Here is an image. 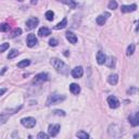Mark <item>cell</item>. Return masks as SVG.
<instances>
[{"mask_svg": "<svg viewBox=\"0 0 139 139\" xmlns=\"http://www.w3.org/2000/svg\"><path fill=\"white\" fill-rule=\"evenodd\" d=\"M49 45H50L51 47H55V46L58 45V40L55 38H51L50 40H49Z\"/></svg>", "mask_w": 139, "mask_h": 139, "instance_id": "f546056e", "label": "cell"}, {"mask_svg": "<svg viewBox=\"0 0 139 139\" xmlns=\"http://www.w3.org/2000/svg\"><path fill=\"white\" fill-rule=\"evenodd\" d=\"M45 16H46V19H47L48 21H52V20H53V18H54V13H53V11L49 10V11L46 12Z\"/></svg>", "mask_w": 139, "mask_h": 139, "instance_id": "603a6c76", "label": "cell"}, {"mask_svg": "<svg viewBox=\"0 0 139 139\" xmlns=\"http://www.w3.org/2000/svg\"><path fill=\"white\" fill-rule=\"evenodd\" d=\"M70 91H71L73 95H78L79 92H81V87H79L77 84H75V83H72V84L70 85Z\"/></svg>", "mask_w": 139, "mask_h": 139, "instance_id": "5bb4252c", "label": "cell"}, {"mask_svg": "<svg viewBox=\"0 0 139 139\" xmlns=\"http://www.w3.org/2000/svg\"><path fill=\"white\" fill-rule=\"evenodd\" d=\"M20 52L16 50V49H13V50H11L9 52V54H8V59H13V58H15V57H18Z\"/></svg>", "mask_w": 139, "mask_h": 139, "instance_id": "7402d4cb", "label": "cell"}, {"mask_svg": "<svg viewBox=\"0 0 139 139\" xmlns=\"http://www.w3.org/2000/svg\"><path fill=\"white\" fill-rule=\"evenodd\" d=\"M38 0H31V2H32V5H36L37 3Z\"/></svg>", "mask_w": 139, "mask_h": 139, "instance_id": "d6a6232c", "label": "cell"}, {"mask_svg": "<svg viewBox=\"0 0 139 139\" xmlns=\"http://www.w3.org/2000/svg\"><path fill=\"white\" fill-rule=\"evenodd\" d=\"M83 74H84V70L82 66H76L72 70V76L74 78H81Z\"/></svg>", "mask_w": 139, "mask_h": 139, "instance_id": "9c48e42d", "label": "cell"}, {"mask_svg": "<svg viewBox=\"0 0 139 139\" xmlns=\"http://www.w3.org/2000/svg\"><path fill=\"white\" fill-rule=\"evenodd\" d=\"M137 10V5H135V3H133V5L130 6H122L121 8V11L122 13H128V12H134Z\"/></svg>", "mask_w": 139, "mask_h": 139, "instance_id": "30bf717a", "label": "cell"}, {"mask_svg": "<svg viewBox=\"0 0 139 139\" xmlns=\"http://www.w3.org/2000/svg\"><path fill=\"white\" fill-rule=\"evenodd\" d=\"M7 49H9V44H8V42H5V44H2L1 46H0V52L6 51Z\"/></svg>", "mask_w": 139, "mask_h": 139, "instance_id": "f1b7e54d", "label": "cell"}, {"mask_svg": "<svg viewBox=\"0 0 139 139\" xmlns=\"http://www.w3.org/2000/svg\"><path fill=\"white\" fill-rule=\"evenodd\" d=\"M108 103L111 109H116L120 107V101H118V99L115 97V96H110V97L108 98Z\"/></svg>", "mask_w": 139, "mask_h": 139, "instance_id": "8992f818", "label": "cell"}, {"mask_svg": "<svg viewBox=\"0 0 139 139\" xmlns=\"http://www.w3.org/2000/svg\"><path fill=\"white\" fill-rule=\"evenodd\" d=\"M128 120H129L130 124L133 125V126H138L139 125V113L138 112L134 113L133 115H130V116L128 117Z\"/></svg>", "mask_w": 139, "mask_h": 139, "instance_id": "8fae6325", "label": "cell"}, {"mask_svg": "<svg viewBox=\"0 0 139 139\" xmlns=\"http://www.w3.org/2000/svg\"><path fill=\"white\" fill-rule=\"evenodd\" d=\"M6 91H7V88H1V89H0V97H1V96L5 94Z\"/></svg>", "mask_w": 139, "mask_h": 139, "instance_id": "1f68e13d", "label": "cell"}, {"mask_svg": "<svg viewBox=\"0 0 139 139\" xmlns=\"http://www.w3.org/2000/svg\"><path fill=\"white\" fill-rule=\"evenodd\" d=\"M48 79H49V77H48L47 73H39V74H37L35 76L33 83H34V84H41V83L47 82Z\"/></svg>", "mask_w": 139, "mask_h": 139, "instance_id": "3957f363", "label": "cell"}, {"mask_svg": "<svg viewBox=\"0 0 139 139\" xmlns=\"http://www.w3.org/2000/svg\"><path fill=\"white\" fill-rule=\"evenodd\" d=\"M76 136H77L78 138H82V139H88L89 138V135L87 133H85V131H78V133H76Z\"/></svg>", "mask_w": 139, "mask_h": 139, "instance_id": "44dd1931", "label": "cell"}, {"mask_svg": "<svg viewBox=\"0 0 139 139\" xmlns=\"http://www.w3.org/2000/svg\"><path fill=\"white\" fill-rule=\"evenodd\" d=\"M135 52V45L134 44H130L129 46H128L127 48V51H126V54L127 55H131Z\"/></svg>", "mask_w": 139, "mask_h": 139, "instance_id": "cb8c5ba5", "label": "cell"}, {"mask_svg": "<svg viewBox=\"0 0 139 139\" xmlns=\"http://www.w3.org/2000/svg\"><path fill=\"white\" fill-rule=\"evenodd\" d=\"M62 3H64V5H66L70 7V9H75L76 7H77V3H76L75 0H60Z\"/></svg>", "mask_w": 139, "mask_h": 139, "instance_id": "e0dca14e", "label": "cell"}, {"mask_svg": "<svg viewBox=\"0 0 139 139\" xmlns=\"http://www.w3.org/2000/svg\"><path fill=\"white\" fill-rule=\"evenodd\" d=\"M108 16H110V14L109 13H104V14H101V15H99L98 18H97V24L98 25H104V23L107 22V19H108Z\"/></svg>", "mask_w": 139, "mask_h": 139, "instance_id": "4fadbf2b", "label": "cell"}, {"mask_svg": "<svg viewBox=\"0 0 139 139\" xmlns=\"http://www.w3.org/2000/svg\"><path fill=\"white\" fill-rule=\"evenodd\" d=\"M39 23V20L37 18H31L26 21V29L31 31V29H34L36 26L38 25Z\"/></svg>", "mask_w": 139, "mask_h": 139, "instance_id": "5b68a950", "label": "cell"}, {"mask_svg": "<svg viewBox=\"0 0 139 139\" xmlns=\"http://www.w3.org/2000/svg\"><path fill=\"white\" fill-rule=\"evenodd\" d=\"M108 8L110 9V10L116 9V8H117V2L115 1V0H111V1L109 2V5H108Z\"/></svg>", "mask_w": 139, "mask_h": 139, "instance_id": "d4e9b609", "label": "cell"}, {"mask_svg": "<svg viewBox=\"0 0 139 139\" xmlns=\"http://www.w3.org/2000/svg\"><path fill=\"white\" fill-rule=\"evenodd\" d=\"M37 138L38 139H48L49 138V135H47V134H45V133H39L38 135H37Z\"/></svg>", "mask_w": 139, "mask_h": 139, "instance_id": "83f0119b", "label": "cell"}, {"mask_svg": "<svg viewBox=\"0 0 139 139\" xmlns=\"http://www.w3.org/2000/svg\"><path fill=\"white\" fill-rule=\"evenodd\" d=\"M29 64H31V61H29V60H22V61H20L18 63V67L23 68V67L28 66Z\"/></svg>", "mask_w": 139, "mask_h": 139, "instance_id": "ffe728a7", "label": "cell"}, {"mask_svg": "<svg viewBox=\"0 0 139 139\" xmlns=\"http://www.w3.org/2000/svg\"><path fill=\"white\" fill-rule=\"evenodd\" d=\"M26 42H27V46L29 48H33V47H35L36 45H37V37L34 35V34H28L27 35V39H26Z\"/></svg>", "mask_w": 139, "mask_h": 139, "instance_id": "52a82bcc", "label": "cell"}, {"mask_svg": "<svg viewBox=\"0 0 139 139\" xmlns=\"http://www.w3.org/2000/svg\"><path fill=\"white\" fill-rule=\"evenodd\" d=\"M54 114H57V115H62V116H64V115H65V112L62 111V110H55V111H54Z\"/></svg>", "mask_w": 139, "mask_h": 139, "instance_id": "4dcf8cb0", "label": "cell"}, {"mask_svg": "<svg viewBox=\"0 0 139 139\" xmlns=\"http://www.w3.org/2000/svg\"><path fill=\"white\" fill-rule=\"evenodd\" d=\"M18 1H20V2H22V1H24V0H18Z\"/></svg>", "mask_w": 139, "mask_h": 139, "instance_id": "836d02e7", "label": "cell"}, {"mask_svg": "<svg viewBox=\"0 0 139 139\" xmlns=\"http://www.w3.org/2000/svg\"><path fill=\"white\" fill-rule=\"evenodd\" d=\"M97 62H98V64H104L105 62H107V55H105L104 52H102V51H99L98 53H97Z\"/></svg>", "mask_w": 139, "mask_h": 139, "instance_id": "7c38bea8", "label": "cell"}, {"mask_svg": "<svg viewBox=\"0 0 139 139\" xmlns=\"http://www.w3.org/2000/svg\"><path fill=\"white\" fill-rule=\"evenodd\" d=\"M50 33H51V31L48 27H41V28H39V31H38V35L41 36V37H46V36L50 35Z\"/></svg>", "mask_w": 139, "mask_h": 139, "instance_id": "ac0fdd59", "label": "cell"}, {"mask_svg": "<svg viewBox=\"0 0 139 139\" xmlns=\"http://www.w3.org/2000/svg\"><path fill=\"white\" fill-rule=\"evenodd\" d=\"M48 131H49V136L51 137H55L60 131V125L59 124H51L48 127Z\"/></svg>", "mask_w": 139, "mask_h": 139, "instance_id": "277c9868", "label": "cell"}, {"mask_svg": "<svg viewBox=\"0 0 139 139\" xmlns=\"http://www.w3.org/2000/svg\"><path fill=\"white\" fill-rule=\"evenodd\" d=\"M118 82V75L117 74H111L108 77V83L110 85H116Z\"/></svg>", "mask_w": 139, "mask_h": 139, "instance_id": "2e32d148", "label": "cell"}, {"mask_svg": "<svg viewBox=\"0 0 139 139\" xmlns=\"http://www.w3.org/2000/svg\"><path fill=\"white\" fill-rule=\"evenodd\" d=\"M10 29L9 24L7 23H3V24H0V32H8Z\"/></svg>", "mask_w": 139, "mask_h": 139, "instance_id": "4316f807", "label": "cell"}, {"mask_svg": "<svg viewBox=\"0 0 139 139\" xmlns=\"http://www.w3.org/2000/svg\"><path fill=\"white\" fill-rule=\"evenodd\" d=\"M65 36H66V39L71 42V44H76V42H77V37H76V35L74 34V33L67 32Z\"/></svg>", "mask_w": 139, "mask_h": 139, "instance_id": "9a60e30c", "label": "cell"}, {"mask_svg": "<svg viewBox=\"0 0 139 139\" xmlns=\"http://www.w3.org/2000/svg\"><path fill=\"white\" fill-rule=\"evenodd\" d=\"M21 34H22V29H21V28H15L14 31L12 32L11 37H12V38H14V37H16V36H20Z\"/></svg>", "mask_w": 139, "mask_h": 139, "instance_id": "484cf974", "label": "cell"}, {"mask_svg": "<svg viewBox=\"0 0 139 139\" xmlns=\"http://www.w3.org/2000/svg\"><path fill=\"white\" fill-rule=\"evenodd\" d=\"M66 25H67V19L64 18L60 23H58V24L54 26V28H55V29H62V28L66 27Z\"/></svg>", "mask_w": 139, "mask_h": 139, "instance_id": "d6986e66", "label": "cell"}, {"mask_svg": "<svg viewBox=\"0 0 139 139\" xmlns=\"http://www.w3.org/2000/svg\"><path fill=\"white\" fill-rule=\"evenodd\" d=\"M51 64L57 71H60V70H62V67L64 66L63 61H61L60 59H58V58H52L51 59Z\"/></svg>", "mask_w": 139, "mask_h": 139, "instance_id": "ba28073f", "label": "cell"}, {"mask_svg": "<svg viewBox=\"0 0 139 139\" xmlns=\"http://www.w3.org/2000/svg\"><path fill=\"white\" fill-rule=\"evenodd\" d=\"M65 100V96L64 95H52L49 97L48 101H47V105H51V104H57L59 102Z\"/></svg>", "mask_w": 139, "mask_h": 139, "instance_id": "6da1fadb", "label": "cell"}, {"mask_svg": "<svg viewBox=\"0 0 139 139\" xmlns=\"http://www.w3.org/2000/svg\"><path fill=\"white\" fill-rule=\"evenodd\" d=\"M21 123L26 128H33L36 125V120L34 117H24L21 120Z\"/></svg>", "mask_w": 139, "mask_h": 139, "instance_id": "7a4b0ae2", "label": "cell"}]
</instances>
